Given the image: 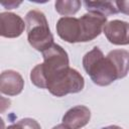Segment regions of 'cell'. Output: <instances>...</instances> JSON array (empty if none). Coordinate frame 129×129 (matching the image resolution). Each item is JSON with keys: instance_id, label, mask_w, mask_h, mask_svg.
I'll return each mask as SVG.
<instances>
[{"instance_id": "12", "label": "cell", "mask_w": 129, "mask_h": 129, "mask_svg": "<svg viewBox=\"0 0 129 129\" xmlns=\"http://www.w3.org/2000/svg\"><path fill=\"white\" fill-rule=\"evenodd\" d=\"M83 4L88 12L98 13L105 17L118 13L115 1H84Z\"/></svg>"}, {"instance_id": "6", "label": "cell", "mask_w": 129, "mask_h": 129, "mask_svg": "<svg viewBox=\"0 0 129 129\" xmlns=\"http://www.w3.org/2000/svg\"><path fill=\"white\" fill-rule=\"evenodd\" d=\"M103 32L109 42L115 45H127L129 44V23L122 20H111L108 21Z\"/></svg>"}, {"instance_id": "5", "label": "cell", "mask_w": 129, "mask_h": 129, "mask_svg": "<svg viewBox=\"0 0 129 129\" xmlns=\"http://www.w3.org/2000/svg\"><path fill=\"white\" fill-rule=\"evenodd\" d=\"M79 21L81 29L80 42H88L101 34L105 24L107 23V17L98 13L88 12L81 16Z\"/></svg>"}, {"instance_id": "14", "label": "cell", "mask_w": 129, "mask_h": 129, "mask_svg": "<svg viewBox=\"0 0 129 129\" xmlns=\"http://www.w3.org/2000/svg\"><path fill=\"white\" fill-rule=\"evenodd\" d=\"M6 129H41L39 123L32 118H23Z\"/></svg>"}, {"instance_id": "13", "label": "cell", "mask_w": 129, "mask_h": 129, "mask_svg": "<svg viewBox=\"0 0 129 129\" xmlns=\"http://www.w3.org/2000/svg\"><path fill=\"white\" fill-rule=\"evenodd\" d=\"M82 2L79 0H58L54 3L55 11L63 17L76 14L81 8Z\"/></svg>"}, {"instance_id": "17", "label": "cell", "mask_w": 129, "mask_h": 129, "mask_svg": "<svg viewBox=\"0 0 129 129\" xmlns=\"http://www.w3.org/2000/svg\"><path fill=\"white\" fill-rule=\"evenodd\" d=\"M102 129H123L117 125H110V126H106V127H103Z\"/></svg>"}, {"instance_id": "11", "label": "cell", "mask_w": 129, "mask_h": 129, "mask_svg": "<svg viewBox=\"0 0 129 129\" xmlns=\"http://www.w3.org/2000/svg\"><path fill=\"white\" fill-rule=\"evenodd\" d=\"M117 68L119 79L127 76L129 72V51L125 49H113L107 54Z\"/></svg>"}, {"instance_id": "16", "label": "cell", "mask_w": 129, "mask_h": 129, "mask_svg": "<svg viewBox=\"0 0 129 129\" xmlns=\"http://www.w3.org/2000/svg\"><path fill=\"white\" fill-rule=\"evenodd\" d=\"M21 4L20 1L16 2V1H8V2H1V5H3L5 8L7 9H13V8H16L17 6H19Z\"/></svg>"}, {"instance_id": "4", "label": "cell", "mask_w": 129, "mask_h": 129, "mask_svg": "<svg viewBox=\"0 0 129 129\" xmlns=\"http://www.w3.org/2000/svg\"><path fill=\"white\" fill-rule=\"evenodd\" d=\"M85 87L83 76L75 69L66 68L53 74L47 81L46 89L55 97L81 92Z\"/></svg>"}, {"instance_id": "8", "label": "cell", "mask_w": 129, "mask_h": 129, "mask_svg": "<svg viewBox=\"0 0 129 129\" xmlns=\"http://www.w3.org/2000/svg\"><path fill=\"white\" fill-rule=\"evenodd\" d=\"M56 32L58 36L70 43L80 42L81 39V29L79 18L69 16L61 17L56 23Z\"/></svg>"}, {"instance_id": "9", "label": "cell", "mask_w": 129, "mask_h": 129, "mask_svg": "<svg viewBox=\"0 0 129 129\" xmlns=\"http://www.w3.org/2000/svg\"><path fill=\"white\" fill-rule=\"evenodd\" d=\"M90 119V109L84 105H78L67 111L62 117V124L69 129H81L89 123Z\"/></svg>"}, {"instance_id": "10", "label": "cell", "mask_w": 129, "mask_h": 129, "mask_svg": "<svg viewBox=\"0 0 129 129\" xmlns=\"http://www.w3.org/2000/svg\"><path fill=\"white\" fill-rule=\"evenodd\" d=\"M24 88V81L21 75L15 71H4L0 76V91L7 96L19 95Z\"/></svg>"}, {"instance_id": "3", "label": "cell", "mask_w": 129, "mask_h": 129, "mask_svg": "<svg viewBox=\"0 0 129 129\" xmlns=\"http://www.w3.org/2000/svg\"><path fill=\"white\" fill-rule=\"evenodd\" d=\"M27 40L37 51L43 52L53 42V35L50 32L47 19L43 12L37 9L28 11L25 15Z\"/></svg>"}, {"instance_id": "1", "label": "cell", "mask_w": 129, "mask_h": 129, "mask_svg": "<svg viewBox=\"0 0 129 129\" xmlns=\"http://www.w3.org/2000/svg\"><path fill=\"white\" fill-rule=\"evenodd\" d=\"M43 62L36 64L30 73L31 83L40 89H46L48 79L66 68L70 67L67 51L58 44L53 43L42 52Z\"/></svg>"}, {"instance_id": "18", "label": "cell", "mask_w": 129, "mask_h": 129, "mask_svg": "<svg viewBox=\"0 0 129 129\" xmlns=\"http://www.w3.org/2000/svg\"><path fill=\"white\" fill-rule=\"evenodd\" d=\"M52 129H69L64 124H58V125H56V126H54Z\"/></svg>"}, {"instance_id": "7", "label": "cell", "mask_w": 129, "mask_h": 129, "mask_svg": "<svg viewBox=\"0 0 129 129\" xmlns=\"http://www.w3.org/2000/svg\"><path fill=\"white\" fill-rule=\"evenodd\" d=\"M26 23L17 14L12 12L0 13V34L3 37L15 38L22 34Z\"/></svg>"}, {"instance_id": "15", "label": "cell", "mask_w": 129, "mask_h": 129, "mask_svg": "<svg viewBox=\"0 0 129 129\" xmlns=\"http://www.w3.org/2000/svg\"><path fill=\"white\" fill-rule=\"evenodd\" d=\"M115 5L118 9V12L129 15V0H117L115 1Z\"/></svg>"}, {"instance_id": "2", "label": "cell", "mask_w": 129, "mask_h": 129, "mask_svg": "<svg viewBox=\"0 0 129 129\" xmlns=\"http://www.w3.org/2000/svg\"><path fill=\"white\" fill-rule=\"evenodd\" d=\"M83 67L97 86H109L119 79V74L113 60L108 55L105 56L103 51L97 46L84 55Z\"/></svg>"}]
</instances>
